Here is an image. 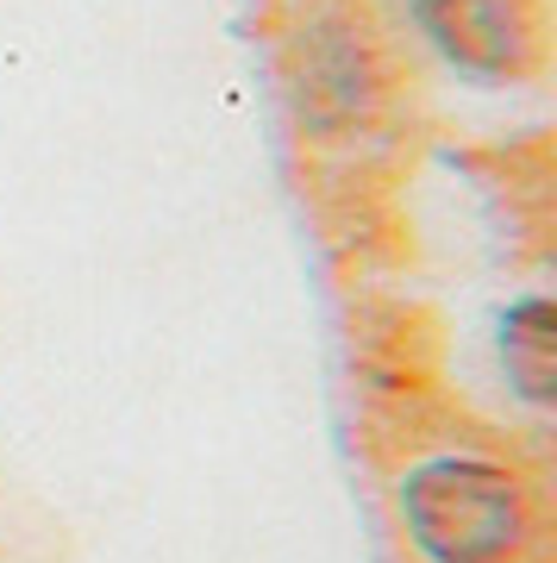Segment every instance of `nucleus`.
Segmentation results:
<instances>
[{"label": "nucleus", "instance_id": "1", "mask_svg": "<svg viewBox=\"0 0 557 563\" xmlns=\"http://www.w3.org/2000/svg\"><path fill=\"white\" fill-rule=\"evenodd\" d=\"M401 514L426 558L501 563L526 532V501L507 470L477 457H438L401 483Z\"/></svg>", "mask_w": 557, "mask_h": 563}, {"label": "nucleus", "instance_id": "3", "mask_svg": "<svg viewBox=\"0 0 557 563\" xmlns=\"http://www.w3.org/2000/svg\"><path fill=\"white\" fill-rule=\"evenodd\" d=\"M501 357H507V376L526 401H551L557 395V313L545 301H520L507 320H501Z\"/></svg>", "mask_w": 557, "mask_h": 563}, {"label": "nucleus", "instance_id": "2", "mask_svg": "<svg viewBox=\"0 0 557 563\" xmlns=\"http://www.w3.org/2000/svg\"><path fill=\"white\" fill-rule=\"evenodd\" d=\"M433 20L438 44L463 63H507L520 44V7L514 0H419Z\"/></svg>", "mask_w": 557, "mask_h": 563}]
</instances>
